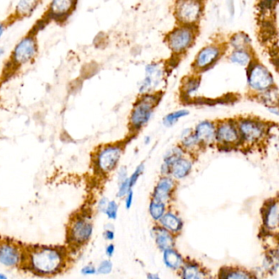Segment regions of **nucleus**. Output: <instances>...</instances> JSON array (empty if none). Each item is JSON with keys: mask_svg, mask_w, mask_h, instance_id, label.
Returning a JSON list of instances; mask_svg holds the SVG:
<instances>
[{"mask_svg": "<svg viewBox=\"0 0 279 279\" xmlns=\"http://www.w3.org/2000/svg\"><path fill=\"white\" fill-rule=\"evenodd\" d=\"M68 253L63 247L36 246L25 251L24 267L36 276L54 277L68 265Z\"/></svg>", "mask_w": 279, "mask_h": 279, "instance_id": "obj_1", "label": "nucleus"}, {"mask_svg": "<svg viewBox=\"0 0 279 279\" xmlns=\"http://www.w3.org/2000/svg\"><path fill=\"white\" fill-rule=\"evenodd\" d=\"M93 223L89 214L75 215L68 225V243L73 247H83L90 242L93 234Z\"/></svg>", "mask_w": 279, "mask_h": 279, "instance_id": "obj_2", "label": "nucleus"}, {"mask_svg": "<svg viewBox=\"0 0 279 279\" xmlns=\"http://www.w3.org/2000/svg\"><path fill=\"white\" fill-rule=\"evenodd\" d=\"M25 251L12 241L0 242V264L9 269L24 266Z\"/></svg>", "mask_w": 279, "mask_h": 279, "instance_id": "obj_3", "label": "nucleus"}, {"mask_svg": "<svg viewBox=\"0 0 279 279\" xmlns=\"http://www.w3.org/2000/svg\"><path fill=\"white\" fill-rule=\"evenodd\" d=\"M157 97L153 95H146L138 101L130 116V123L133 127L140 129L148 122L153 109L157 106Z\"/></svg>", "mask_w": 279, "mask_h": 279, "instance_id": "obj_4", "label": "nucleus"}, {"mask_svg": "<svg viewBox=\"0 0 279 279\" xmlns=\"http://www.w3.org/2000/svg\"><path fill=\"white\" fill-rule=\"evenodd\" d=\"M122 150L119 146L112 145L102 148L96 157V166L102 174L112 172L120 161Z\"/></svg>", "mask_w": 279, "mask_h": 279, "instance_id": "obj_5", "label": "nucleus"}, {"mask_svg": "<svg viewBox=\"0 0 279 279\" xmlns=\"http://www.w3.org/2000/svg\"><path fill=\"white\" fill-rule=\"evenodd\" d=\"M37 52V44L32 35L23 38L13 52V62L16 65H23L33 60Z\"/></svg>", "mask_w": 279, "mask_h": 279, "instance_id": "obj_6", "label": "nucleus"}, {"mask_svg": "<svg viewBox=\"0 0 279 279\" xmlns=\"http://www.w3.org/2000/svg\"><path fill=\"white\" fill-rule=\"evenodd\" d=\"M248 82L252 90L265 92L274 84V77L264 66L256 64L250 69Z\"/></svg>", "mask_w": 279, "mask_h": 279, "instance_id": "obj_7", "label": "nucleus"}, {"mask_svg": "<svg viewBox=\"0 0 279 279\" xmlns=\"http://www.w3.org/2000/svg\"><path fill=\"white\" fill-rule=\"evenodd\" d=\"M193 39L194 35L189 28H177L168 35V45L174 52H183L192 45Z\"/></svg>", "mask_w": 279, "mask_h": 279, "instance_id": "obj_8", "label": "nucleus"}, {"mask_svg": "<svg viewBox=\"0 0 279 279\" xmlns=\"http://www.w3.org/2000/svg\"><path fill=\"white\" fill-rule=\"evenodd\" d=\"M201 13L202 4L196 1H181L176 7L178 19L186 24H191L198 20Z\"/></svg>", "mask_w": 279, "mask_h": 279, "instance_id": "obj_9", "label": "nucleus"}, {"mask_svg": "<svg viewBox=\"0 0 279 279\" xmlns=\"http://www.w3.org/2000/svg\"><path fill=\"white\" fill-rule=\"evenodd\" d=\"M263 226L267 232L278 230L279 222V205L278 200H269L264 203L261 209Z\"/></svg>", "mask_w": 279, "mask_h": 279, "instance_id": "obj_10", "label": "nucleus"}, {"mask_svg": "<svg viewBox=\"0 0 279 279\" xmlns=\"http://www.w3.org/2000/svg\"><path fill=\"white\" fill-rule=\"evenodd\" d=\"M175 182L172 178L164 176L161 178L155 186L152 192V200L166 204L172 197L175 191Z\"/></svg>", "mask_w": 279, "mask_h": 279, "instance_id": "obj_11", "label": "nucleus"}, {"mask_svg": "<svg viewBox=\"0 0 279 279\" xmlns=\"http://www.w3.org/2000/svg\"><path fill=\"white\" fill-rule=\"evenodd\" d=\"M240 134L247 142H256L263 137L264 125L252 120H244L239 124Z\"/></svg>", "mask_w": 279, "mask_h": 279, "instance_id": "obj_12", "label": "nucleus"}, {"mask_svg": "<svg viewBox=\"0 0 279 279\" xmlns=\"http://www.w3.org/2000/svg\"><path fill=\"white\" fill-rule=\"evenodd\" d=\"M162 80V70L157 64L147 65L146 68V77L140 85V93H148L157 87Z\"/></svg>", "mask_w": 279, "mask_h": 279, "instance_id": "obj_13", "label": "nucleus"}, {"mask_svg": "<svg viewBox=\"0 0 279 279\" xmlns=\"http://www.w3.org/2000/svg\"><path fill=\"white\" fill-rule=\"evenodd\" d=\"M75 2L69 0H58L53 1L50 5L49 12L47 18L50 20L63 21L68 18L75 4Z\"/></svg>", "mask_w": 279, "mask_h": 279, "instance_id": "obj_14", "label": "nucleus"}, {"mask_svg": "<svg viewBox=\"0 0 279 279\" xmlns=\"http://www.w3.org/2000/svg\"><path fill=\"white\" fill-rule=\"evenodd\" d=\"M152 233L155 243L162 252L175 247V235L161 227L160 225L153 227Z\"/></svg>", "mask_w": 279, "mask_h": 279, "instance_id": "obj_15", "label": "nucleus"}, {"mask_svg": "<svg viewBox=\"0 0 279 279\" xmlns=\"http://www.w3.org/2000/svg\"><path fill=\"white\" fill-rule=\"evenodd\" d=\"M181 279H213L208 272L194 261L185 262L180 269Z\"/></svg>", "mask_w": 279, "mask_h": 279, "instance_id": "obj_16", "label": "nucleus"}, {"mask_svg": "<svg viewBox=\"0 0 279 279\" xmlns=\"http://www.w3.org/2000/svg\"><path fill=\"white\" fill-rule=\"evenodd\" d=\"M158 223L161 227L171 232L173 235L180 233L184 225L182 219L177 214L171 211L165 212Z\"/></svg>", "mask_w": 279, "mask_h": 279, "instance_id": "obj_17", "label": "nucleus"}, {"mask_svg": "<svg viewBox=\"0 0 279 279\" xmlns=\"http://www.w3.org/2000/svg\"><path fill=\"white\" fill-rule=\"evenodd\" d=\"M220 54L219 47L215 46H208L200 51L195 62V66L198 69H205L211 65L214 61L217 60Z\"/></svg>", "mask_w": 279, "mask_h": 279, "instance_id": "obj_18", "label": "nucleus"}, {"mask_svg": "<svg viewBox=\"0 0 279 279\" xmlns=\"http://www.w3.org/2000/svg\"><path fill=\"white\" fill-rule=\"evenodd\" d=\"M215 138L225 144H232L239 140V134L234 125L230 123L222 124L215 131Z\"/></svg>", "mask_w": 279, "mask_h": 279, "instance_id": "obj_19", "label": "nucleus"}, {"mask_svg": "<svg viewBox=\"0 0 279 279\" xmlns=\"http://www.w3.org/2000/svg\"><path fill=\"white\" fill-rule=\"evenodd\" d=\"M219 279H257L252 272L239 267L225 266L219 269Z\"/></svg>", "mask_w": 279, "mask_h": 279, "instance_id": "obj_20", "label": "nucleus"}, {"mask_svg": "<svg viewBox=\"0 0 279 279\" xmlns=\"http://www.w3.org/2000/svg\"><path fill=\"white\" fill-rule=\"evenodd\" d=\"M215 128L211 122L202 121L197 125L195 135L199 142L209 144L214 141L215 138Z\"/></svg>", "mask_w": 279, "mask_h": 279, "instance_id": "obj_21", "label": "nucleus"}, {"mask_svg": "<svg viewBox=\"0 0 279 279\" xmlns=\"http://www.w3.org/2000/svg\"><path fill=\"white\" fill-rule=\"evenodd\" d=\"M163 262L168 269L180 270L185 261L181 254L175 248H171L163 252Z\"/></svg>", "mask_w": 279, "mask_h": 279, "instance_id": "obj_22", "label": "nucleus"}, {"mask_svg": "<svg viewBox=\"0 0 279 279\" xmlns=\"http://www.w3.org/2000/svg\"><path fill=\"white\" fill-rule=\"evenodd\" d=\"M192 164L189 160L184 157L178 160L170 168V174L175 180H183L189 175L192 170Z\"/></svg>", "mask_w": 279, "mask_h": 279, "instance_id": "obj_23", "label": "nucleus"}, {"mask_svg": "<svg viewBox=\"0 0 279 279\" xmlns=\"http://www.w3.org/2000/svg\"><path fill=\"white\" fill-rule=\"evenodd\" d=\"M183 150L180 147H173L171 149L169 150L166 152V154L164 155V162L162 164L161 170L163 175H166L170 174V168L172 166L173 164L175 162H177L178 160L183 157Z\"/></svg>", "mask_w": 279, "mask_h": 279, "instance_id": "obj_24", "label": "nucleus"}, {"mask_svg": "<svg viewBox=\"0 0 279 279\" xmlns=\"http://www.w3.org/2000/svg\"><path fill=\"white\" fill-rule=\"evenodd\" d=\"M148 210H149V214L152 219L154 221L158 222L166 212V204L151 200Z\"/></svg>", "mask_w": 279, "mask_h": 279, "instance_id": "obj_25", "label": "nucleus"}, {"mask_svg": "<svg viewBox=\"0 0 279 279\" xmlns=\"http://www.w3.org/2000/svg\"><path fill=\"white\" fill-rule=\"evenodd\" d=\"M230 60L238 65L247 66L249 65L251 62V56L245 50H236L230 56Z\"/></svg>", "mask_w": 279, "mask_h": 279, "instance_id": "obj_26", "label": "nucleus"}, {"mask_svg": "<svg viewBox=\"0 0 279 279\" xmlns=\"http://www.w3.org/2000/svg\"><path fill=\"white\" fill-rule=\"evenodd\" d=\"M188 114H189V112L187 110H179V111H176V112H174V113H170V114L165 116L164 120H163V123L165 126L170 127V126L175 125V123L177 122L180 119L185 117Z\"/></svg>", "mask_w": 279, "mask_h": 279, "instance_id": "obj_27", "label": "nucleus"}, {"mask_svg": "<svg viewBox=\"0 0 279 279\" xmlns=\"http://www.w3.org/2000/svg\"><path fill=\"white\" fill-rule=\"evenodd\" d=\"M250 43L251 40L244 33H237L232 36L231 40V44L237 50H245Z\"/></svg>", "mask_w": 279, "mask_h": 279, "instance_id": "obj_28", "label": "nucleus"}, {"mask_svg": "<svg viewBox=\"0 0 279 279\" xmlns=\"http://www.w3.org/2000/svg\"><path fill=\"white\" fill-rule=\"evenodd\" d=\"M37 4V2L35 1H21L16 7V12L20 16L29 15L32 13Z\"/></svg>", "mask_w": 279, "mask_h": 279, "instance_id": "obj_29", "label": "nucleus"}, {"mask_svg": "<svg viewBox=\"0 0 279 279\" xmlns=\"http://www.w3.org/2000/svg\"><path fill=\"white\" fill-rule=\"evenodd\" d=\"M183 145L187 148L194 147L198 143L196 135L191 130H185L182 134Z\"/></svg>", "mask_w": 279, "mask_h": 279, "instance_id": "obj_30", "label": "nucleus"}, {"mask_svg": "<svg viewBox=\"0 0 279 279\" xmlns=\"http://www.w3.org/2000/svg\"><path fill=\"white\" fill-rule=\"evenodd\" d=\"M118 210H119V207H118L117 202L116 201H109L107 208L105 209L104 214H106L107 219L110 220H116L117 219Z\"/></svg>", "mask_w": 279, "mask_h": 279, "instance_id": "obj_31", "label": "nucleus"}, {"mask_svg": "<svg viewBox=\"0 0 279 279\" xmlns=\"http://www.w3.org/2000/svg\"><path fill=\"white\" fill-rule=\"evenodd\" d=\"M97 274L99 275H107L113 272V264L110 259H103L96 267Z\"/></svg>", "mask_w": 279, "mask_h": 279, "instance_id": "obj_32", "label": "nucleus"}, {"mask_svg": "<svg viewBox=\"0 0 279 279\" xmlns=\"http://www.w3.org/2000/svg\"><path fill=\"white\" fill-rule=\"evenodd\" d=\"M143 170H144V164H140V165L137 166V168L135 169L132 175H130V177L129 178V180H130V187H132V188L133 187L136 185V183H137L141 175H142Z\"/></svg>", "mask_w": 279, "mask_h": 279, "instance_id": "obj_33", "label": "nucleus"}, {"mask_svg": "<svg viewBox=\"0 0 279 279\" xmlns=\"http://www.w3.org/2000/svg\"><path fill=\"white\" fill-rule=\"evenodd\" d=\"M130 190H132V187H130V180L129 177L123 181L122 183L119 184V188H118L117 197L122 198L125 197L128 194V192H130Z\"/></svg>", "mask_w": 279, "mask_h": 279, "instance_id": "obj_34", "label": "nucleus"}, {"mask_svg": "<svg viewBox=\"0 0 279 279\" xmlns=\"http://www.w3.org/2000/svg\"><path fill=\"white\" fill-rule=\"evenodd\" d=\"M80 274L85 277L93 276L97 274V269L93 264H85L80 269Z\"/></svg>", "mask_w": 279, "mask_h": 279, "instance_id": "obj_35", "label": "nucleus"}, {"mask_svg": "<svg viewBox=\"0 0 279 279\" xmlns=\"http://www.w3.org/2000/svg\"><path fill=\"white\" fill-rule=\"evenodd\" d=\"M103 237L106 241L108 242H113V240L115 239V231L114 229L112 227H105L104 232H103Z\"/></svg>", "mask_w": 279, "mask_h": 279, "instance_id": "obj_36", "label": "nucleus"}, {"mask_svg": "<svg viewBox=\"0 0 279 279\" xmlns=\"http://www.w3.org/2000/svg\"><path fill=\"white\" fill-rule=\"evenodd\" d=\"M109 202V200L106 197H102L100 198L99 201L97 202V209L100 213L104 214L105 209L107 208V204Z\"/></svg>", "mask_w": 279, "mask_h": 279, "instance_id": "obj_37", "label": "nucleus"}, {"mask_svg": "<svg viewBox=\"0 0 279 279\" xmlns=\"http://www.w3.org/2000/svg\"><path fill=\"white\" fill-rule=\"evenodd\" d=\"M198 86H199V80H189V81L187 83V90H186V91H187V93L193 92V91L197 90Z\"/></svg>", "mask_w": 279, "mask_h": 279, "instance_id": "obj_38", "label": "nucleus"}, {"mask_svg": "<svg viewBox=\"0 0 279 279\" xmlns=\"http://www.w3.org/2000/svg\"><path fill=\"white\" fill-rule=\"evenodd\" d=\"M125 208L129 209L131 208L133 204V201H134V192L133 189L130 190V192H128V194L125 196Z\"/></svg>", "mask_w": 279, "mask_h": 279, "instance_id": "obj_39", "label": "nucleus"}, {"mask_svg": "<svg viewBox=\"0 0 279 279\" xmlns=\"http://www.w3.org/2000/svg\"><path fill=\"white\" fill-rule=\"evenodd\" d=\"M115 245L113 244V243H109L105 248V254L108 258H112L115 254Z\"/></svg>", "mask_w": 279, "mask_h": 279, "instance_id": "obj_40", "label": "nucleus"}, {"mask_svg": "<svg viewBox=\"0 0 279 279\" xmlns=\"http://www.w3.org/2000/svg\"><path fill=\"white\" fill-rule=\"evenodd\" d=\"M127 178V170H126V168H125V167L120 168V170H119V172H118V183H119V184L122 183L123 181H125Z\"/></svg>", "mask_w": 279, "mask_h": 279, "instance_id": "obj_41", "label": "nucleus"}, {"mask_svg": "<svg viewBox=\"0 0 279 279\" xmlns=\"http://www.w3.org/2000/svg\"><path fill=\"white\" fill-rule=\"evenodd\" d=\"M147 279H162L159 275H157L156 274H152V273L147 274Z\"/></svg>", "mask_w": 279, "mask_h": 279, "instance_id": "obj_42", "label": "nucleus"}, {"mask_svg": "<svg viewBox=\"0 0 279 279\" xmlns=\"http://www.w3.org/2000/svg\"><path fill=\"white\" fill-rule=\"evenodd\" d=\"M4 30H5V25H3V23H0V38L3 35Z\"/></svg>", "mask_w": 279, "mask_h": 279, "instance_id": "obj_43", "label": "nucleus"}, {"mask_svg": "<svg viewBox=\"0 0 279 279\" xmlns=\"http://www.w3.org/2000/svg\"><path fill=\"white\" fill-rule=\"evenodd\" d=\"M0 279H10L6 274L0 273Z\"/></svg>", "mask_w": 279, "mask_h": 279, "instance_id": "obj_44", "label": "nucleus"}, {"mask_svg": "<svg viewBox=\"0 0 279 279\" xmlns=\"http://www.w3.org/2000/svg\"><path fill=\"white\" fill-rule=\"evenodd\" d=\"M3 53H4V50H3V47H0V57L3 56Z\"/></svg>", "mask_w": 279, "mask_h": 279, "instance_id": "obj_45", "label": "nucleus"}, {"mask_svg": "<svg viewBox=\"0 0 279 279\" xmlns=\"http://www.w3.org/2000/svg\"><path fill=\"white\" fill-rule=\"evenodd\" d=\"M45 279H54V277H47V278H45Z\"/></svg>", "mask_w": 279, "mask_h": 279, "instance_id": "obj_46", "label": "nucleus"}]
</instances>
